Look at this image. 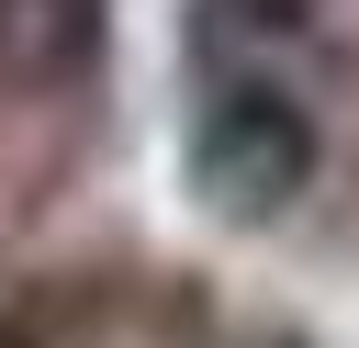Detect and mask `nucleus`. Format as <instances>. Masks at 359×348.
I'll return each mask as SVG.
<instances>
[{"mask_svg":"<svg viewBox=\"0 0 359 348\" xmlns=\"http://www.w3.org/2000/svg\"><path fill=\"white\" fill-rule=\"evenodd\" d=\"M314 180V112L269 79H213L191 101V191L224 225H269L292 213Z\"/></svg>","mask_w":359,"mask_h":348,"instance_id":"f257e3e1","label":"nucleus"},{"mask_svg":"<svg viewBox=\"0 0 359 348\" xmlns=\"http://www.w3.org/2000/svg\"><path fill=\"white\" fill-rule=\"evenodd\" d=\"M101 79V0H0V90L67 101Z\"/></svg>","mask_w":359,"mask_h":348,"instance_id":"f03ea898","label":"nucleus"}]
</instances>
